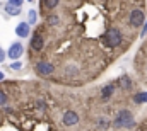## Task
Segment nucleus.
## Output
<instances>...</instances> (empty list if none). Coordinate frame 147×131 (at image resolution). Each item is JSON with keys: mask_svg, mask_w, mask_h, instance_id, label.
Here are the masks:
<instances>
[{"mask_svg": "<svg viewBox=\"0 0 147 131\" xmlns=\"http://www.w3.org/2000/svg\"><path fill=\"white\" fill-rule=\"evenodd\" d=\"M115 89H116V85H115V84L103 87V90H101V99H103L105 102H106V100H110L111 96H113V92H115Z\"/></svg>", "mask_w": 147, "mask_h": 131, "instance_id": "nucleus-10", "label": "nucleus"}, {"mask_svg": "<svg viewBox=\"0 0 147 131\" xmlns=\"http://www.w3.org/2000/svg\"><path fill=\"white\" fill-rule=\"evenodd\" d=\"M7 100H9L7 94H5L3 90H0V106H5V104H7Z\"/></svg>", "mask_w": 147, "mask_h": 131, "instance_id": "nucleus-17", "label": "nucleus"}, {"mask_svg": "<svg viewBox=\"0 0 147 131\" xmlns=\"http://www.w3.org/2000/svg\"><path fill=\"white\" fill-rule=\"evenodd\" d=\"M43 46H45V37H43V34L38 31V33H34L33 34V37H31V49H34V51H41Z\"/></svg>", "mask_w": 147, "mask_h": 131, "instance_id": "nucleus-7", "label": "nucleus"}, {"mask_svg": "<svg viewBox=\"0 0 147 131\" xmlns=\"http://www.w3.org/2000/svg\"><path fill=\"white\" fill-rule=\"evenodd\" d=\"M96 124H98V128H99V130H108V126H110V121H108L106 118H99Z\"/></svg>", "mask_w": 147, "mask_h": 131, "instance_id": "nucleus-16", "label": "nucleus"}, {"mask_svg": "<svg viewBox=\"0 0 147 131\" xmlns=\"http://www.w3.org/2000/svg\"><path fill=\"white\" fill-rule=\"evenodd\" d=\"M144 36H147V21L144 24V27H142V31H140V37H144Z\"/></svg>", "mask_w": 147, "mask_h": 131, "instance_id": "nucleus-20", "label": "nucleus"}, {"mask_svg": "<svg viewBox=\"0 0 147 131\" xmlns=\"http://www.w3.org/2000/svg\"><path fill=\"white\" fill-rule=\"evenodd\" d=\"M10 68H12V70H21V68H22V63L16 60V61H12V65H10Z\"/></svg>", "mask_w": 147, "mask_h": 131, "instance_id": "nucleus-18", "label": "nucleus"}, {"mask_svg": "<svg viewBox=\"0 0 147 131\" xmlns=\"http://www.w3.org/2000/svg\"><path fill=\"white\" fill-rule=\"evenodd\" d=\"M113 126L118 128V130H120V128H132V126H135V121H134L132 112L127 111V109L120 111V112L115 116V119H113Z\"/></svg>", "mask_w": 147, "mask_h": 131, "instance_id": "nucleus-1", "label": "nucleus"}, {"mask_svg": "<svg viewBox=\"0 0 147 131\" xmlns=\"http://www.w3.org/2000/svg\"><path fill=\"white\" fill-rule=\"evenodd\" d=\"M22 53H24V48H22V44L21 43H12L10 44V48H9V51H7V56L10 58V60H19L21 56H22Z\"/></svg>", "mask_w": 147, "mask_h": 131, "instance_id": "nucleus-5", "label": "nucleus"}, {"mask_svg": "<svg viewBox=\"0 0 147 131\" xmlns=\"http://www.w3.org/2000/svg\"><path fill=\"white\" fill-rule=\"evenodd\" d=\"M3 61H5V51L0 48V63H3Z\"/></svg>", "mask_w": 147, "mask_h": 131, "instance_id": "nucleus-21", "label": "nucleus"}, {"mask_svg": "<svg viewBox=\"0 0 147 131\" xmlns=\"http://www.w3.org/2000/svg\"><path fill=\"white\" fill-rule=\"evenodd\" d=\"M62 123L65 126H75L79 123V114L75 111H65L63 112V118H62Z\"/></svg>", "mask_w": 147, "mask_h": 131, "instance_id": "nucleus-6", "label": "nucleus"}, {"mask_svg": "<svg viewBox=\"0 0 147 131\" xmlns=\"http://www.w3.org/2000/svg\"><path fill=\"white\" fill-rule=\"evenodd\" d=\"M3 10H5V14H9V15H19V14H21V7L12 5V3H9V2L3 5Z\"/></svg>", "mask_w": 147, "mask_h": 131, "instance_id": "nucleus-11", "label": "nucleus"}, {"mask_svg": "<svg viewBox=\"0 0 147 131\" xmlns=\"http://www.w3.org/2000/svg\"><path fill=\"white\" fill-rule=\"evenodd\" d=\"M3 78H5V75H3V73H2V72H0V82H2V80H3Z\"/></svg>", "mask_w": 147, "mask_h": 131, "instance_id": "nucleus-22", "label": "nucleus"}, {"mask_svg": "<svg viewBox=\"0 0 147 131\" xmlns=\"http://www.w3.org/2000/svg\"><path fill=\"white\" fill-rule=\"evenodd\" d=\"M123 41V36H121V31L116 29V27H111L108 29L105 36H103V43L108 46V48H118Z\"/></svg>", "mask_w": 147, "mask_h": 131, "instance_id": "nucleus-2", "label": "nucleus"}, {"mask_svg": "<svg viewBox=\"0 0 147 131\" xmlns=\"http://www.w3.org/2000/svg\"><path fill=\"white\" fill-rule=\"evenodd\" d=\"M22 2H24V0H9V3L17 5V7H21V5H22Z\"/></svg>", "mask_w": 147, "mask_h": 131, "instance_id": "nucleus-19", "label": "nucleus"}, {"mask_svg": "<svg viewBox=\"0 0 147 131\" xmlns=\"http://www.w3.org/2000/svg\"><path fill=\"white\" fill-rule=\"evenodd\" d=\"M34 68H36L38 73H39V75H43V77H48V75H51V73L55 72V66H53V63H50V61H46V60L38 61Z\"/></svg>", "mask_w": 147, "mask_h": 131, "instance_id": "nucleus-4", "label": "nucleus"}, {"mask_svg": "<svg viewBox=\"0 0 147 131\" xmlns=\"http://www.w3.org/2000/svg\"><path fill=\"white\" fill-rule=\"evenodd\" d=\"M29 26H31L29 22H19L16 27V34L19 37H28L29 36Z\"/></svg>", "mask_w": 147, "mask_h": 131, "instance_id": "nucleus-8", "label": "nucleus"}, {"mask_svg": "<svg viewBox=\"0 0 147 131\" xmlns=\"http://www.w3.org/2000/svg\"><path fill=\"white\" fill-rule=\"evenodd\" d=\"M134 102L135 104H146L147 102V92H139L134 96Z\"/></svg>", "mask_w": 147, "mask_h": 131, "instance_id": "nucleus-13", "label": "nucleus"}, {"mask_svg": "<svg viewBox=\"0 0 147 131\" xmlns=\"http://www.w3.org/2000/svg\"><path fill=\"white\" fill-rule=\"evenodd\" d=\"M116 85L127 90V89H130V87H132V80H130V77H128V75H120V77H118V80H116Z\"/></svg>", "mask_w": 147, "mask_h": 131, "instance_id": "nucleus-9", "label": "nucleus"}, {"mask_svg": "<svg viewBox=\"0 0 147 131\" xmlns=\"http://www.w3.org/2000/svg\"><path fill=\"white\" fill-rule=\"evenodd\" d=\"M36 21H38V12L34 9H31V10L28 12V22H29V24H34Z\"/></svg>", "mask_w": 147, "mask_h": 131, "instance_id": "nucleus-15", "label": "nucleus"}, {"mask_svg": "<svg viewBox=\"0 0 147 131\" xmlns=\"http://www.w3.org/2000/svg\"><path fill=\"white\" fill-rule=\"evenodd\" d=\"M46 22H48V26H58L60 24V15H48V19H46Z\"/></svg>", "mask_w": 147, "mask_h": 131, "instance_id": "nucleus-14", "label": "nucleus"}, {"mask_svg": "<svg viewBox=\"0 0 147 131\" xmlns=\"http://www.w3.org/2000/svg\"><path fill=\"white\" fill-rule=\"evenodd\" d=\"M58 3H60V0H41V7H43V10H53Z\"/></svg>", "mask_w": 147, "mask_h": 131, "instance_id": "nucleus-12", "label": "nucleus"}, {"mask_svg": "<svg viewBox=\"0 0 147 131\" xmlns=\"http://www.w3.org/2000/svg\"><path fill=\"white\" fill-rule=\"evenodd\" d=\"M29 2H33V0H29Z\"/></svg>", "mask_w": 147, "mask_h": 131, "instance_id": "nucleus-23", "label": "nucleus"}, {"mask_svg": "<svg viewBox=\"0 0 147 131\" xmlns=\"http://www.w3.org/2000/svg\"><path fill=\"white\" fill-rule=\"evenodd\" d=\"M128 24L132 27H142L146 24V12L142 9H134L128 15Z\"/></svg>", "mask_w": 147, "mask_h": 131, "instance_id": "nucleus-3", "label": "nucleus"}]
</instances>
